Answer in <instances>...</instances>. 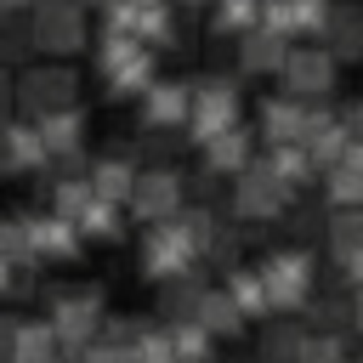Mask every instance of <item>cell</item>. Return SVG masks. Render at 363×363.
<instances>
[{"instance_id":"83f0119b","label":"cell","mask_w":363,"mask_h":363,"mask_svg":"<svg viewBox=\"0 0 363 363\" xmlns=\"http://www.w3.org/2000/svg\"><path fill=\"white\" fill-rule=\"evenodd\" d=\"M221 295L238 306V318H244V323H261V318H272V312H267L261 272H255V267H244V261H238V267H227V278H221Z\"/></svg>"},{"instance_id":"5bb4252c","label":"cell","mask_w":363,"mask_h":363,"mask_svg":"<svg viewBox=\"0 0 363 363\" xmlns=\"http://www.w3.org/2000/svg\"><path fill=\"white\" fill-rule=\"evenodd\" d=\"M306 108H312V102H295V96H284V91H267V96L255 102V113H250L255 142H261V147H272V142H301Z\"/></svg>"},{"instance_id":"8fae6325","label":"cell","mask_w":363,"mask_h":363,"mask_svg":"<svg viewBox=\"0 0 363 363\" xmlns=\"http://www.w3.org/2000/svg\"><path fill=\"white\" fill-rule=\"evenodd\" d=\"M23 216V233H28V255L40 261V267H74L79 255H85V238L74 233V221L68 216H57V210H17Z\"/></svg>"},{"instance_id":"d6986e66","label":"cell","mask_w":363,"mask_h":363,"mask_svg":"<svg viewBox=\"0 0 363 363\" xmlns=\"http://www.w3.org/2000/svg\"><path fill=\"white\" fill-rule=\"evenodd\" d=\"M40 164H45V147H40L34 125L6 113L0 119V176H34Z\"/></svg>"},{"instance_id":"603a6c76","label":"cell","mask_w":363,"mask_h":363,"mask_svg":"<svg viewBox=\"0 0 363 363\" xmlns=\"http://www.w3.org/2000/svg\"><path fill=\"white\" fill-rule=\"evenodd\" d=\"M312 193H318V210H363V164H340V159L323 164Z\"/></svg>"},{"instance_id":"8992f818","label":"cell","mask_w":363,"mask_h":363,"mask_svg":"<svg viewBox=\"0 0 363 363\" xmlns=\"http://www.w3.org/2000/svg\"><path fill=\"white\" fill-rule=\"evenodd\" d=\"M301 193H289L272 170H267V159L255 153L238 176H233V187H227V221H238V227H272V221H284L289 216V204H295Z\"/></svg>"},{"instance_id":"3957f363","label":"cell","mask_w":363,"mask_h":363,"mask_svg":"<svg viewBox=\"0 0 363 363\" xmlns=\"http://www.w3.org/2000/svg\"><path fill=\"white\" fill-rule=\"evenodd\" d=\"M261 289H267V312L272 318H301V306L318 295V255L306 244H278L255 261Z\"/></svg>"},{"instance_id":"f546056e","label":"cell","mask_w":363,"mask_h":363,"mask_svg":"<svg viewBox=\"0 0 363 363\" xmlns=\"http://www.w3.org/2000/svg\"><path fill=\"white\" fill-rule=\"evenodd\" d=\"M6 363H62V352H57V340H51V329H45L40 312L34 318H17V335H11Z\"/></svg>"},{"instance_id":"e575fe53","label":"cell","mask_w":363,"mask_h":363,"mask_svg":"<svg viewBox=\"0 0 363 363\" xmlns=\"http://www.w3.org/2000/svg\"><path fill=\"white\" fill-rule=\"evenodd\" d=\"M62 363H142L130 346H108V340H85L74 352H62Z\"/></svg>"},{"instance_id":"4316f807","label":"cell","mask_w":363,"mask_h":363,"mask_svg":"<svg viewBox=\"0 0 363 363\" xmlns=\"http://www.w3.org/2000/svg\"><path fill=\"white\" fill-rule=\"evenodd\" d=\"M261 159H267V170H272L289 193H312L318 164H312V153H306L301 142H272V147H261Z\"/></svg>"},{"instance_id":"cb8c5ba5","label":"cell","mask_w":363,"mask_h":363,"mask_svg":"<svg viewBox=\"0 0 363 363\" xmlns=\"http://www.w3.org/2000/svg\"><path fill=\"white\" fill-rule=\"evenodd\" d=\"M68 221H74V233H79L85 244H125V221H130V216H125V204H108V199L91 193Z\"/></svg>"},{"instance_id":"ac0fdd59","label":"cell","mask_w":363,"mask_h":363,"mask_svg":"<svg viewBox=\"0 0 363 363\" xmlns=\"http://www.w3.org/2000/svg\"><path fill=\"white\" fill-rule=\"evenodd\" d=\"M28 125H34L40 147H45V159H57V153H85L91 113H85L79 102H68V108H51V113H40V119H28Z\"/></svg>"},{"instance_id":"836d02e7","label":"cell","mask_w":363,"mask_h":363,"mask_svg":"<svg viewBox=\"0 0 363 363\" xmlns=\"http://www.w3.org/2000/svg\"><path fill=\"white\" fill-rule=\"evenodd\" d=\"M130 352H136L142 363H176V357H170V329H164V323H142L136 340H130Z\"/></svg>"},{"instance_id":"7402d4cb","label":"cell","mask_w":363,"mask_h":363,"mask_svg":"<svg viewBox=\"0 0 363 363\" xmlns=\"http://www.w3.org/2000/svg\"><path fill=\"white\" fill-rule=\"evenodd\" d=\"M85 182H91V193H96V199L125 204V193H130V182H136V159H130V147L96 153V159L85 164Z\"/></svg>"},{"instance_id":"44dd1931","label":"cell","mask_w":363,"mask_h":363,"mask_svg":"<svg viewBox=\"0 0 363 363\" xmlns=\"http://www.w3.org/2000/svg\"><path fill=\"white\" fill-rule=\"evenodd\" d=\"M261 23V0H210L199 11V28L216 40V45H233L238 34H250Z\"/></svg>"},{"instance_id":"4dcf8cb0","label":"cell","mask_w":363,"mask_h":363,"mask_svg":"<svg viewBox=\"0 0 363 363\" xmlns=\"http://www.w3.org/2000/svg\"><path fill=\"white\" fill-rule=\"evenodd\" d=\"M23 62H34L28 11H0V68H23Z\"/></svg>"},{"instance_id":"60d3db41","label":"cell","mask_w":363,"mask_h":363,"mask_svg":"<svg viewBox=\"0 0 363 363\" xmlns=\"http://www.w3.org/2000/svg\"><path fill=\"white\" fill-rule=\"evenodd\" d=\"M346 363H357V357H346Z\"/></svg>"},{"instance_id":"d6a6232c","label":"cell","mask_w":363,"mask_h":363,"mask_svg":"<svg viewBox=\"0 0 363 363\" xmlns=\"http://www.w3.org/2000/svg\"><path fill=\"white\" fill-rule=\"evenodd\" d=\"M346 357H352V340L306 329V340H301V357H295V363H346Z\"/></svg>"},{"instance_id":"1f68e13d","label":"cell","mask_w":363,"mask_h":363,"mask_svg":"<svg viewBox=\"0 0 363 363\" xmlns=\"http://www.w3.org/2000/svg\"><path fill=\"white\" fill-rule=\"evenodd\" d=\"M164 329H170V357H176V363H216V346H221V340H210L193 318H187V323H164Z\"/></svg>"},{"instance_id":"4fadbf2b","label":"cell","mask_w":363,"mask_h":363,"mask_svg":"<svg viewBox=\"0 0 363 363\" xmlns=\"http://www.w3.org/2000/svg\"><path fill=\"white\" fill-rule=\"evenodd\" d=\"M255 153H261V142H255L250 119H238V125H227V130H216V136H204V142H199V170H210V176L233 182Z\"/></svg>"},{"instance_id":"7a4b0ae2","label":"cell","mask_w":363,"mask_h":363,"mask_svg":"<svg viewBox=\"0 0 363 363\" xmlns=\"http://www.w3.org/2000/svg\"><path fill=\"white\" fill-rule=\"evenodd\" d=\"M244 119V79L227 74V68H210V74H193L187 79V125H182V147H199L204 136L227 130Z\"/></svg>"},{"instance_id":"ab89813d","label":"cell","mask_w":363,"mask_h":363,"mask_svg":"<svg viewBox=\"0 0 363 363\" xmlns=\"http://www.w3.org/2000/svg\"><path fill=\"white\" fill-rule=\"evenodd\" d=\"M74 6H85V11H91V6H96V0H74Z\"/></svg>"},{"instance_id":"ba28073f","label":"cell","mask_w":363,"mask_h":363,"mask_svg":"<svg viewBox=\"0 0 363 363\" xmlns=\"http://www.w3.org/2000/svg\"><path fill=\"white\" fill-rule=\"evenodd\" d=\"M340 62L318 45V40H295L289 51H284V62H278V91L284 96H295V102H335L340 96Z\"/></svg>"},{"instance_id":"52a82bcc","label":"cell","mask_w":363,"mask_h":363,"mask_svg":"<svg viewBox=\"0 0 363 363\" xmlns=\"http://www.w3.org/2000/svg\"><path fill=\"white\" fill-rule=\"evenodd\" d=\"M28 40L34 57L74 62L79 51H91V11L74 0H28Z\"/></svg>"},{"instance_id":"e0dca14e","label":"cell","mask_w":363,"mask_h":363,"mask_svg":"<svg viewBox=\"0 0 363 363\" xmlns=\"http://www.w3.org/2000/svg\"><path fill=\"white\" fill-rule=\"evenodd\" d=\"M295 40H278V34H267V28H250V34H238L233 40V74L250 85V79H278V62H284V51H289Z\"/></svg>"},{"instance_id":"2e32d148","label":"cell","mask_w":363,"mask_h":363,"mask_svg":"<svg viewBox=\"0 0 363 363\" xmlns=\"http://www.w3.org/2000/svg\"><path fill=\"white\" fill-rule=\"evenodd\" d=\"M318 45H323L340 68L363 62V6H357V0H335L329 17H323V28H318Z\"/></svg>"},{"instance_id":"484cf974","label":"cell","mask_w":363,"mask_h":363,"mask_svg":"<svg viewBox=\"0 0 363 363\" xmlns=\"http://www.w3.org/2000/svg\"><path fill=\"white\" fill-rule=\"evenodd\" d=\"M306 340L301 318H261L255 323V363H295Z\"/></svg>"},{"instance_id":"d4e9b609","label":"cell","mask_w":363,"mask_h":363,"mask_svg":"<svg viewBox=\"0 0 363 363\" xmlns=\"http://www.w3.org/2000/svg\"><path fill=\"white\" fill-rule=\"evenodd\" d=\"M153 289H159V295H153L159 323H187V318L199 312V301H204L210 278H204V272H182V278H164V284H153Z\"/></svg>"},{"instance_id":"6da1fadb","label":"cell","mask_w":363,"mask_h":363,"mask_svg":"<svg viewBox=\"0 0 363 363\" xmlns=\"http://www.w3.org/2000/svg\"><path fill=\"white\" fill-rule=\"evenodd\" d=\"M159 62H164V57H153V51H147L142 40H130V34H96V45H91V74H96V85H102L108 102H136V96L153 85Z\"/></svg>"},{"instance_id":"d590c367","label":"cell","mask_w":363,"mask_h":363,"mask_svg":"<svg viewBox=\"0 0 363 363\" xmlns=\"http://www.w3.org/2000/svg\"><path fill=\"white\" fill-rule=\"evenodd\" d=\"M17 318H23V312H0V363H6V352H11V335H17Z\"/></svg>"},{"instance_id":"30bf717a","label":"cell","mask_w":363,"mask_h":363,"mask_svg":"<svg viewBox=\"0 0 363 363\" xmlns=\"http://www.w3.org/2000/svg\"><path fill=\"white\" fill-rule=\"evenodd\" d=\"M136 272L147 284H164V278H182V272H199V250L187 244L182 221H153L142 238H136Z\"/></svg>"},{"instance_id":"8d00e7d4","label":"cell","mask_w":363,"mask_h":363,"mask_svg":"<svg viewBox=\"0 0 363 363\" xmlns=\"http://www.w3.org/2000/svg\"><path fill=\"white\" fill-rule=\"evenodd\" d=\"M11 272H17V267H11L6 255H0V301H6V289H11Z\"/></svg>"},{"instance_id":"b9f144b4","label":"cell","mask_w":363,"mask_h":363,"mask_svg":"<svg viewBox=\"0 0 363 363\" xmlns=\"http://www.w3.org/2000/svg\"><path fill=\"white\" fill-rule=\"evenodd\" d=\"M0 74H6V68H0Z\"/></svg>"},{"instance_id":"5b68a950","label":"cell","mask_w":363,"mask_h":363,"mask_svg":"<svg viewBox=\"0 0 363 363\" xmlns=\"http://www.w3.org/2000/svg\"><path fill=\"white\" fill-rule=\"evenodd\" d=\"M79 85H85L79 68H74V62H51V57H34V62H23V68L6 79L17 119H40V113H51V108L79 102Z\"/></svg>"},{"instance_id":"f35d334b","label":"cell","mask_w":363,"mask_h":363,"mask_svg":"<svg viewBox=\"0 0 363 363\" xmlns=\"http://www.w3.org/2000/svg\"><path fill=\"white\" fill-rule=\"evenodd\" d=\"M125 6H136V11H147V6H164V0H125Z\"/></svg>"},{"instance_id":"7c38bea8","label":"cell","mask_w":363,"mask_h":363,"mask_svg":"<svg viewBox=\"0 0 363 363\" xmlns=\"http://www.w3.org/2000/svg\"><path fill=\"white\" fill-rule=\"evenodd\" d=\"M136 125L142 130H176L187 125V79L176 74H153V85L136 96Z\"/></svg>"},{"instance_id":"9c48e42d","label":"cell","mask_w":363,"mask_h":363,"mask_svg":"<svg viewBox=\"0 0 363 363\" xmlns=\"http://www.w3.org/2000/svg\"><path fill=\"white\" fill-rule=\"evenodd\" d=\"M187 204V176L176 164H136V182L125 193V216L153 227V221H170L176 210Z\"/></svg>"},{"instance_id":"277c9868","label":"cell","mask_w":363,"mask_h":363,"mask_svg":"<svg viewBox=\"0 0 363 363\" xmlns=\"http://www.w3.org/2000/svg\"><path fill=\"white\" fill-rule=\"evenodd\" d=\"M108 312V295L96 284H57V289H40V318L57 340V352H74L85 340H96V323Z\"/></svg>"},{"instance_id":"ffe728a7","label":"cell","mask_w":363,"mask_h":363,"mask_svg":"<svg viewBox=\"0 0 363 363\" xmlns=\"http://www.w3.org/2000/svg\"><path fill=\"white\" fill-rule=\"evenodd\" d=\"M301 323L318 329V335H340V340H352V335H357V289L312 295V301L301 306Z\"/></svg>"},{"instance_id":"9a60e30c","label":"cell","mask_w":363,"mask_h":363,"mask_svg":"<svg viewBox=\"0 0 363 363\" xmlns=\"http://www.w3.org/2000/svg\"><path fill=\"white\" fill-rule=\"evenodd\" d=\"M329 6L335 0H261V23L255 28H267L278 40H318Z\"/></svg>"},{"instance_id":"f1b7e54d","label":"cell","mask_w":363,"mask_h":363,"mask_svg":"<svg viewBox=\"0 0 363 363\" xmlns=\"http://www.w3.org/2000/svg\"><path fill=\"white\" fill-rule=\"evenodd\" d=\"M193 323H199L210 340H244V329H250V323L238 318V306L221 295V284H210V289H204V301H199Z\"/></svg>"},{"instance_id":"74e56055","label":"cell","mask_w":363,"mask_h":363,"mask_svg":"<svg viewBox=\"0 0 363 363\" xmlns=\"http://www.w3.org/2000/svg\"><path fill=\"white\" fill-rule=\"evenodd\" d=\"M11 113V91H6V74H0V119Z\"/></svg>"}]
</instances>
